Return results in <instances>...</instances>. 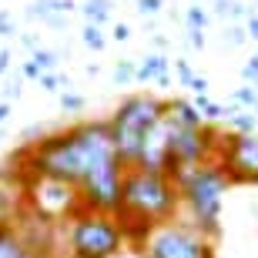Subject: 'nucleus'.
Returning a JSON list of instances; mask_svg holds the SVG:
<instances>
[{
    "instance_id": "1",
    "label": "nucleus",
    "mask_w": 258,
    "mask_h": 258,
    "mask_svg": "<svg viewBox=\"0 0 258 258\" xmlns=\"http://www.w3.org/2000/svg\"><path fill=\"white\" fill-rule=\"evenodd\" d=\"M114 138L107 121H77V124L54 131L34 144H24L17 154H10L4 168L17 174L20 181L50 178L64 184H81L87 174L114 164Z\"/></svg>"
},
{
    "instance_id": "2",
    "label": "nucleus",
    "mask_w": 258,
    "mask_h": 258,
    "mask_svg": "<svg viewBox=\"0 0 258 258\" xmlns=\"http://www.w3.org/2000/svg\"><path fill=\"white\" fill-rule=\"evenodd\" d=\"M178 208H181L178 188L164 171H148V168H138V164L124 168L121 201H117L114 218L124 228L127 245L138 248L154 225L178 218Z\"/></svg>"
},
{
    "instance_id": "3",
    "label": "nucleus",
    "mask_w": 258,
    "mask_h": 258,
    "mask_svg": "<svg viewBox=\"0 0 258 258\" xmlns=\"http://www.w3.org/2000/svg\"><path fill=\"white\" fill-rule=\"evenodd\" d=\"M174 188H178V198L188 208V221L195 228H201L211 241L218 238L221 231V208H225V195H228L231 181L225 168L215 161L198 164V168H188L178 178H171Z\"/></svg>"
},
{
    "instance_id": "4",
    "label": "nucleus",
    "mask_w": 258,
    "mask_h": 258,
    "mask_svg": "<svg viewBox=\"0 0 258 258\" xmlns=\"http://www.w3.org/2000/svg\"><path fill=\"white\" fill-rule=\"evenodd\" d=\"M164 111H168V101H164V97L131 94L114 107V114L107 117L111 138H114V154H117V161L124 164V168H131V164L138 161L144 134L161 121Z\"/></svg>"
},
{
    "instance_id": "5",
    "label": "nucleus",
    "mask_w": 258,
    "mask_h": 258,
    "mask_svg": "<svg viewBox=\"0 0 258 258\" xmlns=\"http://www.w3.org/2000/svg\"><path fill=\"white\" fill-rule=\"evenodd\" d=\"M67 258H117L127 248L124 228L114 215L81 208L67 221Z\"/></svg>"
},
{
    "instance_id": "6",
    "label": "nucleus",
    "mask_w": 258,
    "mask_h": 258,
    "mask_svg": "<svg viewBox=\"0 0 258 258\" xmlns=\"http://www.w3.org/2000/svg\"><path fill=\"white\" fill-rule=\"evenodd\" d=\"M141 258H215V241L188 218L161 221L138 245Z\"/></svg>"
},
{
    "instance_id": "7",
    "label": "nucleus",
    "mask_w": 258,
    "mask_h": 258,
    "mask_svg": "<svg viewBox=\"0 0 258 258\" xmlns=\"http://www.w3.org/2000/svg\"><path fill=\"white\" fill-rule=\"evenodd\" d=\"M24 201H27L30 215H37V218L50 221V225L71 221L77 211L84 208V205H81V191H77L74 184L50 181V178L24 181Z\"/></svg>"
},
{
    "instance_id": "8",
    "label": "nucleus",
    "mask_w": 258,
    "mask_h": 258,
    "mask_svg": "<svg viewBox=\"0 0 258 258\" xmlns=\"http://www.w3.org/2000/svg\"><path fill=\"white\" fill-rule=\"evenodd\" d=\"M215 164L225 168L231 184H258V134H221Z\"/></svg>"
},
{
    "instance_id": "9",
    "label": "nucleus",
    "mask_w": 258,
    "mask_h": 258,
    "mask_svg": "<svg viewBox=\"0 0 258 258\" xmlns=\"http://www.w3.org/2000/svg\"><path fill=\"white\" fill-rule=\"evenodd\" d=\"M168 134H171V121H168V111L151 131L144 134L141 141V154H138V168H148V171H164V158H168Z\"/></svg>"
},
{
    "instance_id": "10",
    "label": "nucleus",
    "mask_w": 258,
    "mask_h": 258,
    "mask_svg": "<svg viewBox=\"0 0 258 258\" xmlns=\"http://www.w3.org/2000/svg\"><path fill=\"white\" fill-rule=\"evenodd\" d=\"M24 211H27V201H24V181H20L10 168H4V171H0V228L17 225Z\"/></svg>"
},
{
    "instance_id": "11",
    "label": "nucleus",
    "mask_w": 258,
    "mask_h": 258,
    "mask_svg": "<svg viewBox=\"0 0 258 258\" xmlns=\"http://www.w3.org/2000/svg\"><path fill=\"white\" fill-rule=\"evenodd\" d=\"M168 84V57H164L161 50L158 54H148L144 60H138V74H134V84Z\"/></svg>"
},
{
    "instance_id": "12",
    "label": "nucleus",
    "mask_w": 258,
    "mask_h": 258,
    "mask_svg": "<svg viewBox=\"0 0 258 258\" xmlns=\"http://www.w3.org/2000/svg\"><path fill=\"white\" fill-rule=\"evenodd\" d=\"M168 121H171L174 127H201L205 124L201 114L191 107V101H181V97L168 101Z\"/></svg>"
},
{
    "instance_id": "13",
    "label": "nucleus",
    "mask_w": 258,
    "mask_h": 258,
    "mask_svg": "<svg viewBox=\"0 0 258 258\" xmlns=\"http://www.w3.org/2000/svg\"><path fill=\"white\" fill-rule=\"evenodd\" d=\"M0 258H37V255L27 248L20 231L10 225V228H0Z\"/></svg>"
},
{
    "instance_id": "14",
    "label": "nucleus",
    "mask_w": 258,
    "mask_h": 258,
    "mask_svg": "<svg viewBox=\"0 0 258 258\" xmlns=\"http://www.w3.org/2000/svg\"><path fill=\"white\" fill-rule=\"evenodd\" d=\"M81 14H84L87 24L104 27L107 20H111V0H84V4H81Z\"/></svg>"
},
{
    "instance_id": "15",
    "label": "nucleus",
    "mask_w": 258,
    "mask_h": 258,
    "mask_svg": "<svg viewBox=\"0 0 258 258\" xmlns=\"http://www.w3.org/2000/svg\"><path fill=\"white\" fill-rule=\"evenodd\" d=\"M27 17H40L44 24H50V27H64V17L54 14V4H50V0H34L27 7Z\"/></svg>"
},
{
    "instance_id": "16",
    "label": "nucleus",
    "mask_w": 258,
    "mask_h": 258,
    "mask_svg": "<svg viewBox=\"0 0 258 258\" xmlns=\"http://www.w3.org/2000/svg\"><path fill=\"white\" fill-rule=\"evenodd\" d=\"M228 131L231 134H258V117L251 111H238L228 117Z\"/></svg>"
},
{
    "instance_id": "17",
    "label": "nucleus",
    "mask_w": 258,
    "mask_h": 258,
    "mask_svg": "<svg viewBox=\"0 0 258 258\" xmlns=\"http://www.w3.org/2000/svg\"><path fill=\"white\" fill-rule=\"evenodd\" d=\"M30 60H34V67H37L40 74H54V71H57V64H60L57 50H47V47H37Z\"/></svg>"
},
{
    "instance_id": "18",
    "label": "nucleus",
    "mask_w": 258,
    "mask_h": 258,
    "mask_svg": "<svg viewBox=\"0 0 258 258\" xmlns=\"http://www.w3.org/2000/svg\"><path fill=\"white\" fill-rule=\"evenodd\" d=\"M81 40H84V47H91V50H104V47H107L104 27H94V24H84V34H81Z\"/></svg>"
},
{
    "instance_id": "19",
    "label": "nucleus",
    "mask_w": 258,
    "mask_h": 258,
    "mask_svg": "<svg viewBox=\"0 0 258 258\" xmlns=\"http://www.w3.org/2000/svg\"><path fill=\"white\" fill-rule=\"evenodd\" d=\"M231 104H238L241 111H255V104H258V91H255L251 84L238 87V91L231 94Z\"/></svg>"
},
{
    "instance_id": "20",
    "label": "nucleus",
    "mask_w": 258,
    "mask_h": 258,
    "mask_svg": "<svg viewBox=\"0 0 258 258\" xmlns=\"http://www.w3.org/2000/svg\"><path fill=\"white\" fill-rule=\"evenodd\" d=\"M184 20H188V30H205L211 17H208V10H201V4H191L184 10Z\"/></svg>"
},
{
    "instance_id": "21",
    "label": "nucleus",
    "mask_w": 258,
    "mask_h": 258,
    "mask_svg": "<svg viewBox=\"0 0 258 258\" xmlns=\"http://www.w3.org/2000/svg\"><path fill=\"white\" fill-rule=\"evenodd\" d=\"M134 74H138V60H117L114 64V81L117 84H134Z\"/></svg>"
},
{
    "instance_id": "22",
    "label": "nucleus",
    "mask_w": 258,
    "mask_h": 258,
    "mask_svg": "<svg viewBox=\"0 0 258 258\" xmlns=\"http://www.w3.org/2000/svg\"><path fill=\"white\" fill-rule=\"evenodd\" d=\"M60 107H64L67 114H81L87 107V101L81 94H74V91H64V94H60Z\"/></svg>"
},
{
    "instance_id": "23",
    "label": "nucleus",
    "mask_w": 258,
    "mask_h": 258,
    "mask_svg": "<svg viewBox=\"0 0 258 258\" xmlns=\"http://www.w3.org/2000/svg\"><path fill=\"white\" fill-rule=\"evenodd\" d=\"M225 44H228V47H241V44H245V40H248V34H245V27H241V24H231L228 30H225Z\"/></svg>"
},
{
    "instance_id": "24",
    "label": "nucleus",
    "mask_w": 258,
    "mask_h": 258,
    "mask_svg": "<svg viewBox=\"0 0 258 258\" xmlns=\"http://www.w3.org/2000/svg\"><path fill=\"white\" fill-rule=\"evenodd\" d=\"M37 84H40V91H47V94H57L60 87H64V81H60L57 74H40V77H37Z\"/></svg>"
},
{
    "instance_id": "25",
    "label": "nucleus",
    "mask_w": 258,
    "mask_h": 258,
    "mask_svg": "<svg viewBox=\"0 0 258 258\" xmlns=\"http://www.w3.org/2000/svg\"><path fill=\"white\" fill-rule=\"evenodd\" d=\"M164 7V0H138V14L141 17H158Z\"/></svg>"
},
{
    "instance_id": "26",
    "label": "nucleus",
    "mask_w": 258,
    "mask_h": 258,
    "mask_svg": "<svg viewBox=\"0 0 258 258\" xmlns=\"http://www.w3.org/2000/svg\"><path fill=\"white\" fill-rule=\"evenodd\" d=\"M174 74H178V81H181L184 87L195 81V71H191V64H188V60H174Z\"/></svg>"
},
{
    "instance_id": "27",
    "label": "nucleus",
    "mask_w": 258,
    "mask_h": 258,
    "mask_svg": "<svg viewBox=\"0 0 258 258\" xmlns=\"http://www.w3.org/2000/svg\"><path fill=\"white\" fill-rule=\"evenodd\" d=\"M10 34H17L14 14H10V10H0V37H10Z\"/></svg>"
},
{
    "instance_id": "28",
    "label": "nucleus",
    "mask_w": 258,
    "mask_h": 258,
    "mask_svg": "<svg viewBox=\"0 0 258 258\" xmlns=\"http://www.w3.org/2000/svg\"><path fill=\"white\" fill-rule=\"evenodd\" d=\"M241 77H245V84H251V87L258 84V57H251L248 64L241 67Z\"/></svg>"
},
{
    "instance_id": "29",
    "label": "nucleus",
    "mask_w": 258,
    "mask_h": 258,
    "mask_svg": "<svg viewBox=\"0 0 258 258\" xmlns=\"http://www.w3.org/2000/svg\"><path fill=\"white\" fill-rule=\"evenodd\" d=\"M127 37H131V27H127V24H114V30H111V40H117V44H124Z\"/></svg>"
},
{
    "instance_id": "30",
    "label": "nucleus",
    "mask_w": 258,
    "mask_h": 258,
    "mask_svg": "<svg viewBox=\"0 0 258 258\" xmlns=\"http://www.w3.org/2000/svg\"><path fill=\"white\" fill-rule=\"evenodd\" d=\"M188 87H191L195 94H208V77H205V74H195V81Z\"/></svg>"
},
{
    "instance_id": "31",
    "label": "nucleus",
    "mask_w": 258,
    "mask_h": 258,
    "mask_svg": "<svg viewBox=\"0 0 258 258\" xmlns=\"http://www.w3.org/2000/svg\"><path fill=\"white\" fill-rule=\"evenodd\" d=\"M245 34H248V40L258 44V14H251V17L245 20Z\"/></svg>"
},
{
    "instance_id": "32",
    "label": "nucleus",
    "mask_w": 258,
    "mask_h": 258,
    "mask_svg": "<svg viewBox=\"0 0 258 258\" xmlns=\"http://www.w3.org/2000/svg\"><path fill=\"white\" fill-rule=\"evenodd\" d=\"M188 44H191L195 50L205 47V30H188Z\"/></svg>"
},
{
    "instance_id": "33",
    "label": "nucleus",
    "mask_w": 258,
    "mask_h": 258,
    "mask_svg": "<svg viewBox=\"0 0 258 258\" xmlns=\"http://www.w3.org/2000/svg\"><path fill=\"white\" fill-rule=\"evenodd\" d=\"M20 77H30V81H37V77H40V71L34 67V60H27V64L20 67Z\"/></svg>"
},
{
    "instance_id": "34",
    "label": "nucleus",
    "mask_w": 258,
    "mask_h": 258,
    "mask_svg": "<svg viewBox=\"0 0 258 258\" xmlns=\"http://www.w3.org/2000/svg\"><path fill=\"white\" fill-rule=\"evenodd\" d=\"M20 44L27 50H37V37H34V34H20Z\"/></svg>"
},
{
    "instance_id": "35",
    "label": "nucleus",
    "mask_w": 258,
    "mask_h": 258,
    "mask_svg": "<svg viewBox=\"0 0 258 258\" xmlns=\"http://www.w3.org/2000/svg\"><path fill=\"white\" fill-rule=\"evenodd\" d=\"M10 71V50H0V77Z\"/></svg>"
},
{
    "instance_id": "36",
    "label": "nucleus",
    "mask_w": 258,
    "mask_h": 258,
    "mask_svg": "<svg viewBox=\"0 0 258 258\" xmlns=\"http://www.w3.org/2000/svg\"><path fill=\"white\" fill-rule=\"evenodd\" d=\"M7 117H10V104H7V101H0V124H4Z\"/></svg>"
},
{
    "instance_id": "37",
    "label": "nucleus",
    "mask_w": 258,
    "mask_h": 258,
    "mask_svg": "<svg viewBox=\"0 0 258 258\" xmlns=\"http://www.w3.org/2000/svg\"><path fill=\"white\" fill-rule=\"evenodd\" d=\"M221 4H228V0H215V7H221Z\"/></svg>"
},
{
    "instance_id": "38",
    "label": "nucleus",
    "mask_w": 258,
    "mask_h": 258,
    "mask_svg": "<svg viewBox=\"0 0 258 258\" xmlns=\"http://www.w3.org/2000/svg\"><path fill=\"white\" fill-rule=\"evenodd\" d=\"M0 138H4V127H0Z\"/></svg>"
},
{
    "instance_id": "39",
    "label": "nucleus",
    "mask_w": 258,
    "mask_h": 258,
    "mask_svg": "<svg viewBox=\"0 0 258 258\" xmlns=\"http://www.w3.org/2000/svg\"><path fill=\"white\" fill-rule=\"evenodd\" d=\"M255 7H258V0H255Z\"/></svg>"
},
{
    "instance_id": "40",
    "label": "nucleus",
    "mask_w": 258,
    "mask_h": 258,
    "mask_svg": "<svg viewBox=\"0 0 258 258\" xmlns=\"http://www.w3.org/2000/svg\"><path fill=\"white\" fill-rule=\"evenodd\" d=\"M255 57H258V50H255Z\"/></svg>"
},
{
    "instance_id": "41",
    "label": "nucleus",
    "mask_w": 258,
    "mask_h": 258,
    "mask_svg": "<svg viewBox=\"0 0 258 258\" xmlns=\"http://www.w3.org/2000/svg\"><path fill=\"white\" fill-rule=\"evenodd\" d=\"M255 91H258V84H255Z\"/></svg>"
}]
</instances>
